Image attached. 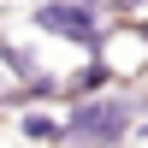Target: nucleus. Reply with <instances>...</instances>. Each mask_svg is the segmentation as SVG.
<instances>
[{
	"label": "nucleus",
	"instance_id": "1",
	"mask_svg": "<svg viewBox=\"0 0 148 148\" xmlns=\"http://www.w3.org/2000/svg\"><path fill=\"white\" fill-rule=\"evenodd\" d=\"M130 130H136L130 95H89L65 107V148H119Z\"/></svg>",
	"mask_w": 148,
	"mask_h": 148
},
{
	"label": "nucleus",
	"instance_id": "2",
	"mask_svg": "<svg viewBox=\"0 0 148 148\" xmlns=\"http://www.w3.org/2000/svg\"><path fill=\"white\" fill-rule=\"evenodd\" d=\"M107 24H113V18L83 12V6H71V0H42V6H30V30H36V36L71 42V47H83V53L101 47V30H107Z\"/></svg>",
	"mask_w": 148,
	"mask_h": 148
},
{
	"label": "nucleus",
	"instance_id": "3",
	"mask_svg": "<svg viewBox=\"0 0 148 148\" xmlns=\"http://www.w3.org/2000/svg\"><path fill=\"white\" fill-rule=\"evenodd\" d=\"M18 136L30 148H65V113H53V107H24L18 113Z\"/></svg>",
	"mask_w": 148,
	"mask_h": 148
},
{
	"label": "nucleus",
	"instance_id": "4",
	"mask_svg": "<svg viewBox=\"0 0 148 148\" xmlns=\"http://www.w3.org/2000/svg\"><path fill=\"white\" fill-rule=\"evenodd\" d=\"M113 83H119V77H113V71H107L101 59L89 53V65H83V71H71V77H65V101H89V95H107Z\"/></svg>",
	"mask_w": 148,
	"mask_h": 148
},
{
	"label": "nucleus",
	"instance_id": "5",
	"mask_svg": "<svg viewBox=\"0 0 148 148\" xmlns=\"http://www.w3.org/2000/svg\"><path fill=\"white\" fill-rule=\"evenodd\" d=\"M0 65H6L12 83H30L36 71H42V59H36V47H18V42H0Z\"/></svg>",
	"mask_w": 148,
	"mask_h": 148
},
{
	"label": "nucleus",
	"instance_id": "6",
	"mask_svg": "<svg viewBox=\"0 0 148 148\" xmlns=\"http://www.w3.org/2000/svg\"><path fill=\"white\" fill-rule=\"evenodd\" d=\"M71 6H83V12H101V0H71Z\"/></svg>",
	"mask_w": 148,
	"mask_h": 148
},
{
	"label": "nucleus",
	"instance_id": "7",
	"mask_svg": "<svg viewBox=\"0 0 148 148\" xmlns=\"http://www.w3.org/2000/svg\"><path fill=\"white\" fill-rule=\"evenodd\" d=\"M0 42H6V36H0Z\"/></svg>",
	"mask_w": 148,
	"mask_h": 148
}]
</instances>
